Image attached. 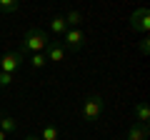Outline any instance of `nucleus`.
I'll return each mask as SVG.
<instances>
[{
  "label": "nucleus",
  "instance_id": "nucleus-3",
  "mask_svg": "<svg viewBox=\"0 0 150 140\" xmlns=\"http://www.w3.org/2000/svg\"><path fill=\"white\" fill-rule=\"evenodd\" d=\"M60 43H63V48L78 53V50H83V45H85V35H83V30H78V28H68Z\"/></svg>",
  "mask_w": 150,
  "mask_h": 140
},
{
  "label": "nucleus",
  "instance_id": "nucleus-1",
  "mask_svg": "<svg viewBox=\"0 0 150 140\" xmlns=\"http://www.w3.org/2000/svg\"><path fill=\"white\" fill-rule=\"evenodd\" d=\"M48 40H50V35L43 30V28H28L25 30V35L20 38V50L18 53H43L45 50V45H48Z\"/></svg>",
  "mask_w": 150,
  "mask_h": 140
},
{
  "label": "nucleus",
  "instance_id": "nucleus-16",
  "mask_svg": "<svg viewBox=\"0 0 150 140\" xmlns=\"http://www.w3.org/2000/svg\"><path fill=\"white\" fill-rule=\"evenodd\" d=\"M148 50H150V45H148V38H145V40H140V53L148 55Z\"/></svg>",
  "mask_w": 150,
  "mask_h": 140
},
{
  "label": "nucleus",
  "instance_id": "nucleus-2",
  "mask_svg": "<svg viewBox=\"0 0 150 140\" xmlns=\"http://www.w3.org/2000/svg\"><path fill=\"white\" fill-rule=\"evenodd\" d=\"M103 110H105V100H103V95H88L85 103H83V120L85 123H95L98 118L103 115Z\"/></svg>",
  "mask_w": 150,
  "mask_h": 140
},
{
  "label": "nucleus",
  "instance_id": "nucleus-12",
  "mask_svg": "<svg viewBox=\"0 0 150 140\" xmlns=\"http://www.w3.org/2000/svg\"><path fill=\"white\" fill-rule=\"evenodd\" d=\"M65 23H68V28H78L83 23V13L80 10H68V15H63Z\"/></svg>",
  "mask_w": 150,
  "mask_h": 140
},
{
  "label": "nucleus",
  "instance_id": "nucleus-9",
  "mask_svg": "<svg viewBox=\"0 0 150 140\" xmlns=\"http://www.w3.org/2000/svg\"><path fill=\"white\" fill-rule=\"evenodd\" d=\"M65 30H68L65 18L63 15H55L53 20H50V33H53V35H65Z\"/></svg>",
  "mask_w": 150,
  "mask_h": 140
},
{
  "label": "nucleus",
  "instance_id": "nucleus-11",
  "mask_svg": "<svg viewBox=\"0 0 150 140\" xmlns=\"http://www.w3.org/2000/svg\"><path fill=\"white\" fill-rule=\"evenodd\" d=\"M28 63H30V68H33V70H43L45 65H48V60H45V55H43V53H33L30 58H28Z\"/></svg>",
  "mask_w": 150,
  "mask_h": 140
},
{
  "label": "nucleus",
  "instance_id": "nucleus-10",
  "mask_svg": "<svg viewBox=\"0 0 150 140\" xmlns=\"http://www.w3.org/2000/svg\"><path fill=\"white\" fill-rule=\"evenodd\" d=\"M0 130L5 135H13L18 130V123H15V118H10V115H0Z\"/></svg>",
  "mask_w": 150,
  "mask_h": 140
},
{
  "label": "nucleus",
  "instance_id": "nucleus-6",
  "mask_svg": "<svg viewBox=\"0 0 150 140\" xmlns=\"http://www.w3.org/2000/svg\"><path fill=\"white\" fill-rule=\"evenodd\" d=\"M23 53H5L3 58H0V70L3 73H10V75H15V70L23 65Z\"/></svg>",
  "mask_w": 150,
  "mask_h": 140
},
{
  "label": "nucleus",
  "instance_id": "nucleus-8",
  "mask_svg": "<svg viewBox=\"0 0 150 140\" xmlns=\"http://www.w3.org/2000/svg\"><path fill=\"white\" fill-rule=\"evenodd\" d=\"M133 118H135V123H140V125H148V120H150V105H148V103H145V100L135 103Z\"/></svg>",
  "mask_w": 150,
  "mask_h": 140
},
{
  "label": "nucleus",
  "instance_id": "nucleus-7",
  "mask_svg": "<svg viewBox=\"0 0 150 140\" xmlns=\"http://www.w3.org/2000/svg\"><path fill=\"white\" fill-rule=\"evenodd\" d=\"M128 140H148L150 138V125H140V123H133L128 128Z\"/></svg>",
  "mask_w": 150,
  "mask_h": 140
},
{
  "label": "nucleus",
  "instance_id": "nucleus-13",
  "mask_svg": "<svg viewBox=\"0 0 150 140\" xmlns=\"http://www.w3.org/2000/svg\"><path fill=\"white\" fill-rule=\"evenodd\" d=\"M58 128H55L53 123H45L43 125V133H40V140H58Z\"/></svg>",
  "mask_w": 150,
  "mask_h": 140
},
{
  "label": "nucleus",
  "instance_id": "nucleus-4",
  "mask_svg": "<svg viewBox=\"0 0 150 140\" xmlns=\"http://www.w3.org/2000/svg\"><path fill=\"white\" fill-rule=\"evenodd\" d=\"M130 28L138 33H148L150 30V13L148 8H138V10L130 15Z\"/></svg>",
  "mask_w": 150,
  "mask_h": 140
},
{
  "label": "nucleus",
  "instance_id": "nucleus-18",
  "mask_svg": "<svg viewBox=\"0 0 150 140\" xmlns=\"http://www.w3.org/2000/svg\"><path fill=\"white\" fill-rule=\"evenodd\" d=\"M0 140H8V135H5V133H3V130H0Z\"/></svg>",
  "mask_w": 150,
  "mask_h": 140
},
{
  "label": "nucleus",
  "instance_id": "nucleus-17",
  "mask_svg": "<svg viewBox=\"0 0 150 140\" xmlns=\"http://www.w3.org/2000/svg\"><path fill=\"white\" fill-rule=\"evenodd\" d=\"M23 140H40V138H38V135H25Z\"/></svg>",
  "mask_w": 150,
  "mask_h": 140
},
{
  "label": "nucleus",
  "instance_id": "nucleus-5",
  "mask_svg": "<svg viewBox=\"0 0 150 140\" xmlns=\"http://www.w3.org/2000/svg\"><path fill=\"white\" fill-rule=\"evenodd\" d=\"M43 55H45L48 63H60V60H65V48H63L60 40H53V38H50L48 45H45V50H43Z\"/></svg>",
  "mask_w": 150,
  "mask_h": 140
},
{
  "label": "nucleus",
  "instance_id": "nucleus-14",
  "mask_svg": "<svg viewBox=\"0 0 150 140\" xmlns=\"http://www.w3.org/2000/svg\"><path fill=\"white\" fill-rule=\"evenodd\" d=\"M20 8L18 0H0V13H15Z\"/></svg>",
  "mask_w": 150,
  "mask_h": 140
},
{
  "label": "nucleus",
  "instance_id": "nucleus-15",
  "mask_svg": "<svg viewBox=\"0 0 150 140\" xmlns=\"http://www.w3.org/2000/svg\"><path fill=\"white\" fill-rule=\"evenodd\" d=\"M13 83V75L10 73H3V70H0V88H8Z\"/></svg>",
  "mask_w": 150,
  "mask_h": 140
}]
</instances>
